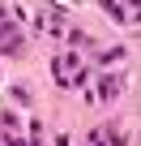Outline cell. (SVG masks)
Returning a JSON list of instances; mask_svg holds the SVG:
<instances>
[{
    "mask_svg": "<svg viewBox=\"0 0 141 146\" xmlns=\"http://www.w3.org/2000/svg\"><path fill=\"white\" fill-rule=\"evenodd\" d=\"M51 78H56L64 90L81 86V82H86V60H81V56H73V52H60V56L51 60Z\"/></svg>",
    "mask_w": 141,
    "mask_h": 146,
    "instance_id": "1",
    "label": "cell"
},
{
    "mask_svg": "<svg viewBox=\"0 0 141 146\" xmlns=\"http://www.w3.org/2000/svg\"><path fill=\"white\" fill-rule=\"evenodd\" d=\"M9 26H13V17H9V9H5V5H0V35H5Z\"/></svg>",
    "mask_w": 141,
    "mask_h": 146,
    "instance_id": "6",
    "label": "cell"
},
{
    "mask_svg": "<svg viewBox=\"0 0 141 146\" xmlns=\"http://www.w3.org/2000/svg\"><path fill=\"white\" fill-rule=\"evenodd\" d=\"M81 146H107V129H90Z\"/></svg>",
    "mask_w": 141,
    "mask_h": 146,
    "instance_id": "5",
    "label": "cell"
},
{
    "mask_svg": "<svg viewBox=\"0 0 141 146\" xmlns=\"http://www.w3.org/2000/svg\"><path fill=\"white\" fill-rule=\"evenodd\" d=\"M115 95H120V82H115V78H103V82H98V95H94V99H103V103H107V99H115Z\"/></svg>",
    "mask_w": 141,
    "mask_h": 146,
    "instance_id": "4",
    "label": "cell"
},
{
    "mask_svg": "<svg viewBox=\"0 0 141 146\" xmlns=\"http://www.w3.org/2000/svg\"><path fill=\"white\" fill-rule=\"evenodd\" d=\"M22 47H26V39H22V30H17V26H9L5 35H0V56H17Z\"/></svg>",
    "mask_w": 141,
    "mask_h": 146,
    "instance_id": "2",
    "label": "cell"
},
{
    "mask_svg": "<svg viewBox=\"0 0 141 146\" xmlns=\"http://www.w3.org/2000/svg\"><path fill=\"white\" fill-rule=\"evenodd\" d=\"M107 9H111L120 22H128V26L137 22V0H107Z\"/></svg>",
    "mask_w": 141,
    "mask_h": 146,
    "instance_id": "3",
    "label": "cell"
}]
</instances>
